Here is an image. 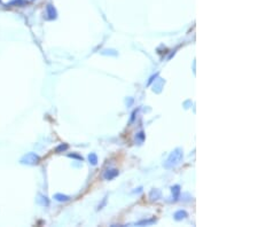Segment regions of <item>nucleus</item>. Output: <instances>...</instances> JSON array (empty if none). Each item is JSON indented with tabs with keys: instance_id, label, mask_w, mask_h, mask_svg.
Masks as SVG:
<instances>
[{
	"instance_id": "6",
	"label": "nucleus",
	"mask_w": 258,
	"mask_h": 227,
	"mask_svg": "<svg viewBox=\"0 0 258 227\" xmlns=\"http://www.w3.org/2000/svg\"><path fill=\"white\" fill-rule=\"evenodd\" d=\"M179 193H180L179 186H174V187H172V194H174V201H176V200H178Z\"/></svg>"
},
{
	"instance_id": "3",
	"label": "nucleus",
	"mask_w": 258,
	"mask_h": 227,
	"mask_svg": "<svg viewBox=\"0 0 258 227\" xmlns=\"http://www.w3.org/2000/svg\"><path fill=\"white\" fill-rule=\"evenodd\" d=\"M174 217H176L177 220H180V219H183V218H186V217H187V212L180 210V211H178V212L174 213Z\"/></svg>"
},
{
	"instance_id": "7",
	"label": "nucleus",
	"mask_w": 258,
	"mask_h": 227,
	"mask_svg": "<svg viewBox=\"0 0 258 227\" xmlns=\"http://www.w3.org/2000/svg\"><path fill=\"white\" fill-rule=\"evenodd\" d=\"M55 197L58 198L59 201H68V200H69V197H68V196H64V195H56Z\"/></svg>"
},
{
	"instance_id": "2",
	"label": "nucleus",
	"mask_w": 258,
	"mask_h": 227,
	"mask_svg": "<svg viewBox=\"0 0 258 227\" xmlns=\"http://www.w3.org/2000/svg\"><path fill=\"white\" fill-rule=\"evenodd\" d=\"M116 176H118L117 170H107V171L104 172V175H103V178H104L106 180H111V179H114Z\"/></svg>"
},
{
	"instance_id": "5",
	"label": "nucleus",
	"mask_w": 258,
	"mask_h": 227,
	"mask_svg": "<svg viewBox=\"0 0 258 227\" xmlns=\"http://www.w3.org/2000/svg\"><path fill=\"white\" fill-rule=\"evenodd\" d=\"M89 163H92V165H96V163H98V157H96V155L94 153H91L89 155Z\"/></svg>"
},
{
	"instance_id": "1",
	"label": "nucleus",
	"mask_w": 258,
	"mask_h": 227,
	"mask_svg": "<svg viewBox=\"0 0 258 227\" xmlns=\"http://www.w3.org/2000/svg\"><path fill=\"white\" fill-rule=\"evenodd\" d=\"M181 160H183V153H181V150H180V149H176L174 152L171 153V155L169 156L166 163L164 164V166L166 169L174 168V166H177L178 164L181 162Z\"/></svg>"
},
{
	"instance_id": "4",
	"label": "nucleus",
	"mask_w": 258,
	"mask_h": 227,
	"mask_svg": "<svg viewBox=\"0 0 258 227\" xmlns=\"http://www.w3.org/2000/svg\"><path fill=\"white\" fill-rule=\"evenodd\" d=\"M47 10H48V13H50V17H51V18H55V17H56V12H55V9H54V7H53L52 5H48V6H47Z\"/></svg>"
}]
</instances>
